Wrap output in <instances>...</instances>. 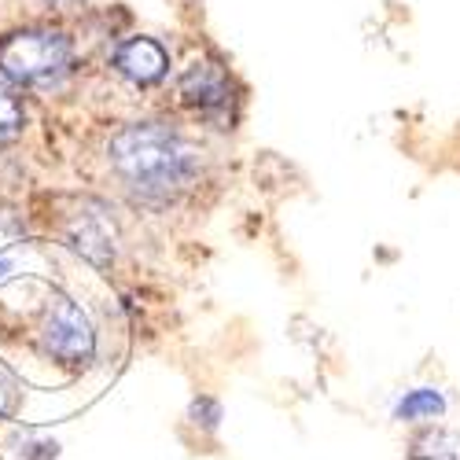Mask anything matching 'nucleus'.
Here are the masks:
<instances>
[{
    "label": "nucleus",
    "instance_id": "5",
    "mask_svg": "<svg viewBox=\"0 0 460 460\" xmlns=\"http://www.w3.org/2000/svg\"><path fill=\"white\" fill-rule=\"evenodd\" d=\"M177 93L184 103H191L196 111L203 114H214V111H225L228 100H233V85H228V74L217 66V63H191L184 74H181V82H177Z\"/></svg>",
    "mask_w": 460,
    "mask_h": 460
},
{
    "label": "nucleus",
    "instance_id": "2",
    "mask_svg": "<svg viewBox=\"0 0 460 460\" xmlns=\"http://www.w3.org/2000/svg\"><path fill=\"white\" fill-rule=\"evenodd\" d=\"M74 49L59 30H19L0 41V74L12 85H52L70 70Z\"/></svg>",
    "mask_w": 460,
    "mask_h": 460
},
{
    "label": "nucleus",
    "instance_id": "6",
    "mask_svg": "<svg viewBox=\"0 0 460 460\" xmlns=\"http://www.w3.org/2000/svg\"><path fill=\"white\" fill-rule=\"evenodd\" d=\"M114 66H119V74L129 78L133 85H155L170 70V52L155 37H129V41H122L119 52H114Z\"/></svg>",
    "mask_w": 460,
    "mask_h": 460
},
{
    "label": "nucleus",
    "instance_id": "1",
    "mask_svg": "<svg viewBox=\"0 0 460 460\" xmlns=\"http://www.w3.org/2000/svg\"><path fill=\"white\" fill-rule=\"evenodd\" d=\"M107 159L122 184L140 199L166 203L188 191L199 177L203 151L177 129L159 122H137L111 137Z\"/></svg>",
    "mask_w": 460,
    "mask_h": 460
},
{
    "label": "nucleus",
    "instance_id": "10",
    "mask_svg": "<svg viewBox=\"0 0 460 460\" xmlns=\"http://www.w3.org/2000/svg\"><path fill=\"white\" fill-rule=\"evenodd\" d=\"M188 420L191 424H199V428H207V431H214L217 420H221V405L214 398H196L188 405Z\"/></svg>",
    "mask_w": 460,
    "mask_h": 460
},
{
    "label": "nucleus",
    "instance_id": "12",
    "mask_svg": "<svg viewBox=\"0 0 460 460\" xmlns=\"http://www.w3.org/2000/svg\"><path fill=\"white\" fill-rule=\"evenodd\" d=\"M49 4H63L66 8V4H74V0H49Z\"/></svg>",
    "mask_w": 460,
    "mask_h": 460
},
{
    "label": "nucleus",
    "instance_id": "4",
    "mask_svg": "<svg viewBox=\"0 0 460 460\" xmlns=\"http://www.w3.org/2000/svg\"><path fill=\"white\" fill-rule=\"evenodd\" d=\"M63 236H66V247L74 254H82L85 261H93L96 270H107L114 261V221L100 203H89L74 214L63 228Z\"/></svg>",
    "mask_w": 460,
    "mask_h": 460
},
{
    "label": "nucleus",
    "instance_id": "3",
    "mask_svg": "<svg viewBox=\"0 0 460 460\" xmlns=\"http://www.w3.org/2000/svg\"><path fill=\"white\" fill-rule=\"evenodd\" d=\"M41 347L59 365L82 368L96 358V332L89 314L63 291H49L41 310Z\"/></svg>",
    "mask_w": 460,
    "mask_h": 460
},
{
    "label": "nucleus",
    "instance_id": "11",
    "mask_svg": "<svg viewBox=\"0 0 460 460\" xmlns=\"http://www.w3.org/2000/svg\"><path fill=\"white\" fill-rule=\"evenodd\" d=\"M15 402H19V383H15L12 368H4V365H0V420H4V416H12Z\"/></svg>",
    "mask_w": 460,
    "mask_h": 460
},
{
    "label": "nucleus",
    "instance_id": "8",
    "mask_svg": "<svg viewBox=\"0 0 460 460\" xmlns=\"http://www.w3.org/2000/svg\"><path fill=\"white\" fill-rule=\"evenodd\" d=\"M412 460H460V431L431 428L412 438Z\"/></svg>",
    "mask_w": 460,
    "mask_h": 460
},
{
    "label": "nucleus",
    "instance_id": "9",
    "mask_svg": "<svg viewBox=\"0 0 460 460\" xmlns=\"http://www.w3.org/2000/svg\"><path fill=\"white\" fill-rule=\"evenodd\" d=\"M22 122H26V107H22V96L19 89L0 74V140H12L22 133Z\"/></svg>",
    "mask_w": 460,
    "mask_h": 460
},
{
    "label": "nucleus",
    "instance_id": "7",
    "mask_svg": "<svg viewBox=\"0 0 460 460\" xmlns=\"http://www.w3.org/2000/svg\"><path fill=\"white\" fill-rule=\"evenodd\" d=\"M438 416H446V398L435 387H416L394 405V420H402V424H428Z\"/></svg>",
    "mask_w": 460,
    "mask_h": 460
}]
</instances>
